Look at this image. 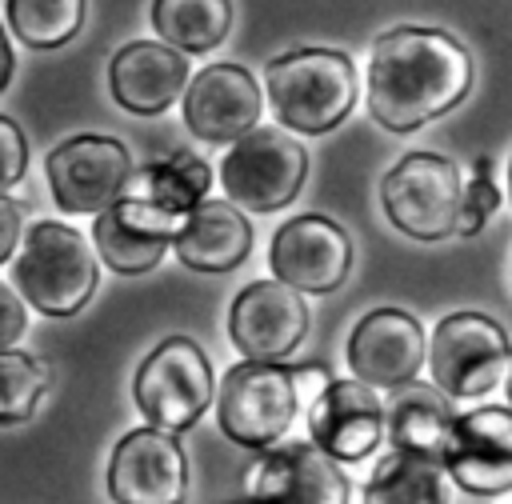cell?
I'll return each mask as SVG.
<instances>
[{
    "label": "cell",
    "mask_w": 512,
    "mask_h": 504,
    "mask_svg": "<svg viewBox=\"0 0 512 504\" xmlns=\"http://www.w3.org/2000/svg\"><path fill=\"white\" fill-rule=\"evenodd\" d=\"M472 88V56L444 28L400 24L368 56V112L388 132H412L452 112Z\"/></svg>",
    "instance_id": "obj_1"
},
{
    "label": "cell",
    "mask_w": 512,
    "mask_h": 504,
    "mask_svg": "<svg viewBox=\"0 0 512 504\" xmlns=\"http://www.w3.org/2000/svg\"><path fill=\"white\" fill-rule=\"evenodd\" d=\"M276 120L304 136L340 128L356 104V68L336 48H292L264 68Z\"/></svg>",
    "instance_id": "obj_2"
},
{
    "label": "cell",
    "mask_w": 512,
    "mask_h": 504,
    "mask_svg": "<svg viewBox=\"0 0 512 504\" xmlns=\"http://www.w3.org/2000/svg\"><path fill=\"white\" fill-rule=\"evenodd\" d=\"M16 288L44 316H72L96 292V256L88 240L60 220H40L16 248Z\"/></svg>",
    "instance_id": "obj_3"
},
{
    "label": "cell",
    "mask_w": 512,
    "mask_h": 504,
    "mask_svg": "<svg viewBox=\"0 0 512 504\" xmlns=\"http://www.w3.org/2000/svg\"><path fill=\"white\" fill-rule=\"evenodd\" d=\"M212 388L216 380L204 348L188 336H168L140 360L132 380V400L152 428L184 432L212 404Z\"/></svg>",
    "instance_id": "obj_4"
},
{
    "label": "cell",
    "mask_w": 512,
    "mask_h": 504,
    "mask_svg": "<svg viewBox=\"0 0 512 504\" xmlns=\"http://www.w3.org/2000/svg\"><path fill=\"white\" fill-rule=\"evenodd\" d=\"M308 176V152L284 128H252L228 144L220 160L224 200L244 212H276L300 196Z\"/></svg>",
    "instance_id": "obj_5"
},
{
    "label": "cell",
    "mask_w": 512,
    "mask_h": 504,
    "mask_svg": "<svg viewBox=\"0 0 512 504\" xmlns=\"http://www.w3.org/2000/svg\"><path fill=\"white\" fill-rule=\"evenodd\" d=\"M460 168L440 152H404L380 180V204L396 232L444 240L460 220Z\"/></svg>",
    "instance_id": "obj_6"
},
{
    "label": "cell",
    "mask_w": 512,
    "mask_h": 504,
    "mask_svg": "<svg viewBox=\"0 0 512 504\" xmlns=\"http://www.w3.org/2000/svg\"><path fill=\"white\" fill-rule=\"evenodd\" d=\"M300 408L296 376L272 360H244L224 372L216 396L220 432L240 448H272Z\"/></svg>",
    "instance_id": "obj_7"
},
{
    "label": "cell",
    "mask_w": 512,
    "mask_h": 504,
    "mask_svg": "<svg viewBox=\"0 0 512 504\" xmlns=\"http://www.w3.org/2000/svg\"><path fill=\"white\" fill-rule=\"evenodd\" d=\"M432 380L448 400H472L504 384L512 368L508 332L484 312H448L428 348Z\"/></svg>",
    "instance_id": "obj_8"
},
{
    "label": "cell",
    "mask_w": 512,
    "mask_h": 504,
    "mask_svg": "<svg viewBox=\"0 0 512 504\" xmlns=\"http://www.w3.org/2000/svg\"><path fill=\"white\" fill-rule=\"evenodd\" d=\"M44 172H48V188L60 212L100 216L124 196L136 164L120 140L88 132V136H72L56 144L44 160Z\"/></svg>",
    "instance_id": "obj_9"
},
{
    "label": "cell",
    "mask_w": 512,
    "mask_h": 504,
    "mask_svg": "<svg viewBox=\"0 0 512 504\" xmlns=\"http://www.w3.org/2000/svg\"><path fill=\"white\" fill-rule=\"evenodd\" d=\"M108 496L116 504H184L188 456L176 432L152 424L124 432L108 460Z\"/></svg>",
    "instance_id": "obj_10"
},
{
    "label": "cell",
    "mask_w": 512,
    "mask_h": 504,
    "mask_svg": "<svg viewBox=\"0 0 512 504\" xmlns=\"http://www.w3.org/2000/svg\"><path fill=\"white\" fill-rule=\"evenodd\" d=\"M228 336L244 360H288L308 336V304L284 280H252L228 308Z\"/></svg>",
    "instance_id": "obj_11"
},
{
    "label": "cell",
    "mask_w": 512,
    "mask_h": 504,
    "mask_svg": "<svg viewBox=\"0 0 512 504\" xmlns=\"http://www.w3.org/2000/svg\"><path fill=\"white\" fill-rule=\"evenodd\" d=\"M268 264L276 280L300 292L324 296V292H336L352 272V236L332 216L304 212L276 228Z\"/></svg>",
    "instance_id": "obj_12"
},
{
    "label": "cell",
    "mask_w": 512,
    "mask_h": 504,
    "mask_svg": "<svg viewBox=\"0 0 512 504\" xmlns=\"http://www.w3.org/2000/svg\"><path fill=\"white\" fill-rule=\"evenodd\" d=\"M244 500L252 504H348L340 460L308 440L268 448L244 472Z\"/></svg>",
    "instance_id": "obj_13"
},
{
    "label": "cell",
    "mask_w": 512,
    "mask_h": 504,
    "mask_svg": "<svg viewBox=\"0 0 512 504\" xmlns=\"http://www.w3.org/2000/svg\"><path fill=\"white\" fill-rule=\"evenodd\" d=\"M184 124L204 144H232L260 124L264 96L256 76L240 64H208L184 88Z\"/></svg>",
    "instance_id": "obj_14"
},
{
    "label": "cell",
    "mask_w": 512,
    "mask_h": 504,
    "mask_svg": "<svg viewBox=\"0 0 512 504\" xmlns=\"http://www.w3.org/2000/svg\"><path fill=\"white\" fill-rule=\"evenodd\" d=\"M352 376L368 388L412 384L424 364V328L404 308H372L348 336Z\"/></svg>",
    "instance_id": "obj_15"
},
{
    "label": "cell",
    "mask_w": 512,
    "mask_h": 504,
    "mask_svg": "<svg viewBox=\"0 0 512 504\" xmlns=\"http://www.w3.org/2000/svg\"><path fill=\"white\" fill-rule=\"evenodd\" d=\"M180 224H184V216H172V212H164V208H156L148 200L120 196L92 224L96 256L120 276L152 272L164 260V252L172 248Z\"/></svg>",
    "instance_id": "obj_16"
},
{
    "label": "cell",
    "mask_w": 512,
    "mask_h": 504,
    "mask_svg": "<svg viewBox=\"0 0 512 504\" xmlns=\"http://www.w3.org/2000/svg\"><path fill=\"white\" fill-rule=\"evenodd\" d=\"M444 472L476 492L512 488V408L484 404L472 412H456Z\"/></svg>",
    "instance_id": "obj_17"
},
{
    "label": "cell",
    "mask_w": 512,
    "mask_h": 504,
    "mask_svg": "<svg viewBox=\"0 0 512 504\" xmlns=\"http://www.w3.org/2000/svg\"><path fill=\"white\" fill-rule=\"evenodd\" d=\"M308 432L320 452L356 464L384 440V404L360 380H328V388L308 404Z\"/></svg>",
    "instance_id": "obj_18"
},
{
    "label": "cell",
    "mask_w": 512,
    "mask_h": 504,
    "mask_svg": "<svg viewBox=\"0 0 512 504\" xmlns=\"http://www.w3.org/2000/svg\"><path fill=\"white\" fill-rule=\"evenodd\" d=\"M112 100L132 116H160L168 112L188 88V60L184 52L168 48L164 40H132L108 64Z\"/></svg>",
    "instance_id": "obj_19"
},
{
    "label": "cell",
    "mask_w": 512,
    "mask_h": 504,
    "mask_svg": "<svg viewBox=\"0 0 512 504\" xmlns=\"http://www.w3.org/2000/svg\"><path fill=\"white\" fill-rule=\"evenodd\" d=\"M172 248L192 272H232L252 252V224L232 200H200L184 216Z\"/></svg>",
    "instance_id": "obj_20"
},
{
    "label": "cell",
    "mask_w": 512,
    "mask_h": 504,
    "mask_svg": "<svg viewBox=\"0 0 512 504\" xmlns=\"http://www.w3.org/2000/svg\"><path fill=\"white\" fill-rule=\"evenodd\" d=\"M452 424H456V412H452L448 396L440 388H428V384H416V380L392 388V396L384 404L388 448L416 452V456H424V460H432L440 468H444Z\"/></svg>",
    "instance_id": "obj_21"
},
{
    "label": "cell",
    "mask_w": 512,
    "mask_h": 504,
    "mask_svg": "<svg viewBox=\"0 0 512 504\" xmlns=\"http://www.w3.org/2000/svg\"><path fill=\"white\" fill-rule=\"evenodd\" d=\"M208 188H212V168L188 152V148H176L160 160H148L132 172L124 196L132 200H148L172 216H188L200 200H208Z\"/></svg>",
    "instance_id": "obj_22"
},
{
    "label": "cell",
    "mask_w": 512,
    "mask_h": 504,
    "mask_svg": "<svg viewBox=\"0 0 512 504\" xmlns=\"http://www.w3.org/2000/svg\"><path fill=\"white\" fill-rule=\"evenodd\" d=\"M152 28L176 52H212L232 32V0H152Z\"/></svg>",
    "instance_id": "obj_23"
},
{
    "label": "cell",
    "mask_w": 512,
    "mask_h": 504,
    "mask_svg": "<svg viewBox=\"0 0 512 504\" xmlns=\"http://www.w3.org/2000/svg\"><path fill=\"white\" fill-rule=\"evenodd\" d=\"M440 464L404 452V448H388L372 476L364 480V504H444L440 496Z\"/></svg>",
    "instance_id": "obj_24"
},
{
    "label": "cell",
    "mask_w": 512,
    "mask_h": 504,
    "mask_svg": "<svg viewBox=\"0 0 512 504\" xmlns=\"http://www.w3.org/2000/svg\"><path fill=\"white\" fill-rule=\"evenodd\" d=\"M4 8L28 48H60L84 28V0H4Z\"/></svg>",
    "instance_id": "obj_25"
},
{
    "label": "cell",
    "mask_w": 512,
    "mask_h": 504,
    "mask_svg": "<svg viewBox=\"0 0 512 504\" xmlns=\"http://www.w3.org/2000/svg\"><path fill=\"white\" fill-rule=\"evenodd\" d=\"M52 372L32 352H0V424H24L40 408Z\"/></svg>",
    "instance_id": "obj_26"
},
{
    "label": "cell",
    "mask_w": 512,
    "mask_h": 504,
    "mask_svg": "<svg viewBox=\"0 0 512 504\" xmlns=\"http://www.w3.org/2000/svg\"><path fill=\"white\" fill-rule=\"evenodd\" d=\"M500 208V188H496V176H492V156H476L472 160V176L460 192V220H456V232L460 236H476L492 212Z\"/></svg>",
    "instance_id": "obj_27"
},
{
    "label": "cell",
    "mask_w": 512,
    "mask_h": 504,
    "mask_svg": "<svg viewBox=\"0 0 512 504\" xmlns=\"http://www.w3.org/2000/svg\"><path fill=\"white\" fill-rule=\"evenodd\" d=\"M28 172V140L16 128V120L0 116V192L16 188Z\"/></svg>",
    "instance_id": "obj_28"
},
{
    "label": "cell",
    "mask_w": 512,
    "mask_h": 504,
    "mask_svg": "<svg viewBox=\"0 0 512 504\" xmlns=\"http://www.w3.org/2000/svg\"><path fill=\"white\" fill-rule=\"evenodd\" d=\"M28 328V312H24V296L8 284H0V352L16 348V340Z\"/></svg>",
    "instance_id": "obj_29"
},
{
    "label": "cell",
    "mask_w": 512,
    "mask_h": 504,
    "mask_svg": "<svg viewBox=\"0 0 512 504\" xmlns=\"http://www.w3.org/2000/svg\"><path fill=\"white\" fill-rule=\"evenodd\" d=\"M20 232H24V212H20V204L0 192V264H4V260L16 252V244L24 240Z\"/></svg>",
    "instance_id": "obj_30"
},
{
    "label": "cell",
    "mask_w": 512,
    "mask_h": 504,
    "mask_svg": "<svg viewBox=\"0 0 512 504\" xmlns=\"http://www.w3.org/2000/svg\"><path fill=\"white\" fill-rule=\"evenodd\" d=\"M440 496H444V504H512V488H500V492H476V488L456 484L452 476L440 484Z\"/></svg>",
    "instance_id": "obj_31"
},
{
    "label": "cell",
    "mask_w": 512,
    "mask_h": 504,
    "mask_svg": "<svg viewBox=\"0 0 512 504\" xmlns=\"http://www.w3.org/2000/svg\"><path fill=\"white\" fill-rule=\"evenodd\" d=\"M12 72H16V56H12L8 32H4V24H0V92L12 84Z\"/></svg>",
    "instance_id": "obj_32"
},
{
    "label": "cell",
    "mask_w": 512,
    "mask_h": 504,
    "mask_svg": "<svg viewBox=\"0 0 512 504\" xmlns=\"http://www.w3.org/2000/svg\"><path fill=\"white\" fill-rule=\"evenodd\" d=\"M504 392H508V408H512V368H508V376H504Z\"/></svg>",
    "instance_id": "obj_33"
},
{
    "label": "cell",
    "mask_w": 512,
    "mask_h": 504,
    "mask_svg": "<svg viewBox=\"0 0 512 504\" xmlns=\"http://www.w3.org/2000/svg\"><path fill=\"white\" fill-rule=\"evenodd\" d=\"M508 192H512V160H508Z\"/></svg>",
    "instance_id": "obj_34"
},
{
    "label": "cell",
    "mask_w": 512,
    "mask_h": 504,
    "mask_svg": "<svg viewBox=\"0 0 512 504\" xmlns=\"http://www.w3.org/2000/svg\"><path fill=\"white\" fill-rule=\"evenodd\" d=\"M240 504H252V500H240Z\"/></svg>",
    "instance_id": "obj_35"
}]
</instances>
